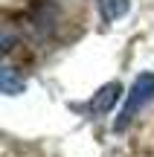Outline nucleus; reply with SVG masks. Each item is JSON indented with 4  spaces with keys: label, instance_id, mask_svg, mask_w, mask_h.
Segmentation results:
<instances>
[{
    "label": "nucleus",
    "instance_id": "f257e3e1",
    "mask_svg": "<svg viewBox=\"0 0 154 157\" xmlns=\"http://www.w3.org/2000/svg\"><path fill=\"white\" fill-rule=\"evenodd\" d=\"M151 99H154V73H140L137 82H134V87H131V93H128V99H125L122 113L114 122V131H125L128 125L134 122V117H137Z\"/></svg>",
    "mask_w": 154,
    "mask_h": 157
},
{
    "label": "nucleus",
    "instance_id": "f03ea898",
    "mask_svg": "<svg viewBox=\"0 0 154 157\" xmlns=\"http://www.w3.org/2000/svg\"><path fill=\"white\" fill-rule=\"evenodd\" d=\"M119 93H122V87L116 82H111V84H105L99 93H93V99H90V113H108L111 108L116 105V99H119Z\"/></svg>",
    "mask_w": 154,
    "mask_h": 157
},
{
    "label": "nucleus",
    "instance_id": "7ed1b4c3",
    "mask_svg": "<svg viewBox=\"0 0 154 157\" xmlns=\"http://www.w3.org/2000/svg\"><path fill=\"white\" fill-rule=\"evenodd\" d=\"M23 87H26L23 76H17L15 67L3 64V67H0V90H3V93H9V96H15V93H23Z\"/></svg>",
    "mask_w": 154,
    "mask_h": 157
},
{
    "label": "nucleus",
    "instance_id": "20e7f679",
    "mask_svg": "<svg viewBox=\"0 0 154 157\" xmlns=\"http://www.w3.org/2000/svg\"><path fill=\"white\" fill-rule=\"evenodd\" d=\"M102 6H105V17H111V21H116L128 12V0H102Z\"/></svg>",
    "mask_w": 154,
    "mask_h": 157
}]
</instances>
